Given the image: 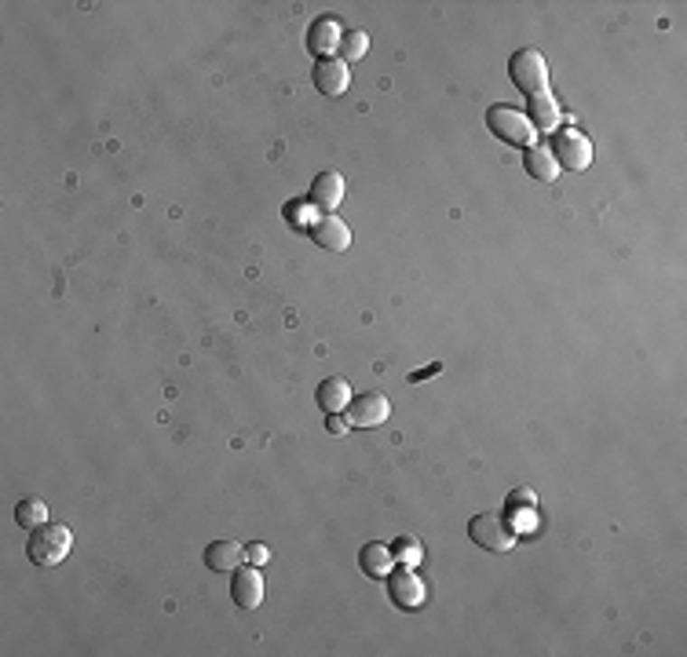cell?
<instances>
[{
    "instance_id": "obj_9",
    "label": "cell",
    "mask_w": 687,
    "mask_h": 657,
    "mask_svg": "<svg viewBox=\"0 0 687 657\" xmlns=\"http://www.w3.org/2000/svg\"><path fill=\"white\" fill-rule=\"evenodd\" d=\"M348 84H352V73H348V66H344V62L322 59V62L315 66V88L322 91V96H344V91H348Z\"/></svg>"
},
{
    "instance_id": "obj_18",
    "label": "cell",
    "mask_w": 687,
    "mask_h": 657,
    "mask_svg": "<svg viewBox=\"0 0 687 657\" xmlns=\"http://www.w3.org/2000/svg\"><path fill=\"white\" fill-rule=\"evenodd\" d=\"M391 558L399 562V567H406V570H413L417 562L424 558V544L413 537V533H399L395 540H391Z\"/></svg>"
},
{
    "instance_id": "obj_12",
    "label": "cell",
    "mask_w": 687,
    "mask_h": 657,
    "mask_svg": "<svg viewBox=\"0 0 687 657\" xmlns=\"http://www.w3.org/2000/svg\"><path fill=\"white\" fill-rule=\"evenodd\" d=\"M245 558V548L238 540H212L205 548V567L216 570V574H227V570H238V562Z\"/></svg>"
},
{
    "instance_id": "obj_20",
    "label": "cell",
    "mask_w": 687,
    "mask_h": 657,
    "mask_svg": "<svg viewBox=\"0 0 687 657\" xmlns=\"http://www.w3.org/2000/svg\"><path fill=\"white\" fill-rule=\"evenodd\" d=\"M366 48H370V37H366L362 30L340 33V44H336V52L344 55V62H359V59L366 55Z\"/></svg>"
},
{
    "instance_id": "obj_14",
    "label": "cell",
    "mask_w": 687,
    "mask_h": 657,
    "mask_svg": "<svg viewBox=\"0 0 687 657\" xmlns=\"http://www.w3.org/2000/svg\"><path fill=\"white\" fill-rule=\"evenodd\" d=\"M391 548H384V544H366L362 551H359V567H362V574L366 577H384L388 570H391Z\"/></svg>"
},
{
    "instance_id": "obj_7",
    "label": "cell",
    "mask_w": 687,
    "mask_h": 657,
    "mask_svg": "<svg viewBox=\"0 0 687 657\" xmlns=\"http://www.w3.org/2000/svg\"><path fill=\"white\" fill-rule=\"evenodd\" d=\"M231 599L241 610H256L264 599V581H260V567H238L234 581H231Z\"/></svg>"
},
{
    "instance_id": "obj_1",
    "label": "cell",
    "mask_w": 687,
    "mask_h": 657,
    "mask_svg": "<svg viewBox=\"0 0 687 657\" xmlns=\"http://www.w3.org/2000/svg\"><path fill=\"white\" fill-rule=\"evenodd\" d=\"M70 548H73V533L62 522H52V526L44 522V526L30 530V540H26V555L33 567H59L70 555Z\"/></svg>"
},
{
    "instance_id": "obj_6",
    "label": "cell",
    "mask_w": 687,
    "mask_h": 657,
    "mask_svg": "<svg viewBox=\"0 0 687 657\" xmlns=\"http://www.w3.org/2000/svg\"><path fill=\"white\" fill-rule=\"evenodd\" d=\"M388 417H391V402H388V395H381V391L359 395V399L352 402V409H348V424H355V427H377V424H384Z\"/></svg>"
},
{
    "instance_id": "obj_22",
    "label": "cell",
    "mask_w": 687,
    "mask_h": 657,
    "mask_svg": "<svg viewBox=\"0 0 687 657\" xmlns=\"http://www.w3.org/2000/svg\"><path fill=\"white\" fill-rule=\"evenodd\" d=\"M245 558L256 562V567H264V562L271 558V551H268V544H249V548H245Z\"/></svg>"
},
{
    "instance_id": "obj_17",
    "label": "cell",
    "mask_w": 687,
    "mask_h": 657,
    "mask_svg": "<svg viewBox=\"0 0 687 657\" xmlns=\"http://www.w3.org/2000/svg\"><path fill=\"white\" fill-rule=\"evenodd\" d=\"M340 44V26L333 23V19H318L315 26H311V33H307V48L315 52V55H325V52H333Z\"/></svg>"
},
{
    "instance_id": "obj_16",
    "label": "cell",
    "mask_w": 687,
    "mask_h": 657,
    "mask_svg": "<svg viewBox=\"0 0 687 657\" xmlns=\"http://www.w3.org/2000/svg\"><path fill=\"white\" fill-rule=\"evenodd\" d=\"M531 125L534 128H545V132H556L560 128V107L552 103V96H531Z\"/></svg>"
},
{
    "instance_id": "obj_19",
    "label": "cell",
    "mask_w": 687,
    "mask_h": 657,
    "mask_svg": "<svg viewBox=\"0 0 687 657\" xmlns=\"http://www.w3.org/2000/svg\"><path fill=\"white\" fill-rule=\"evenodd\" d=\"M15 522H19L23 530H37V526H44V522H48V504H44L41 497H26V501L15 508Z\"/></svg>"
},
{
    "instance_id": "obj_4",
    "label": "cell",
    "mask_w": 687,
    "mask_h": 657,
    "mask_svg": "<svg viewBox=\"0 0 687 657\" xmlns=\"http://www.w3.org/2000/svg\"><path fill=\"white\" fill-rule=\"evenodd\" d=\"M468 537H472L479 548H486V551H508V548L515 544V533H512L497 515H490V512H483V515H475V519L468 522Z\"/></svg>"
},
{
    "instance_id": "obj_10",
    "label": "cell",
    "mask_w": 687,
    "mask_h": 657,
    "mask_svg": "<svg viewBox=\"0 0 687 657\" xmlns=\"http://www.w3.org/2000/svg\"><path fill=\"white\" fill-rule=\"evenodd\" d=\"M311 234H315V241L322 245V249H329V252H344L352 245V230H348V223H344L340 216H322L315 227H311Z\"/></svg>"
},
{
    "instance_id": "obj_2",
    "label": "cell",
    "mask_w": 687,
    "mask_h": 657,
    "mask_svg": "<svg viewBox=\"0 0 687 657\" xmlns=\"http://www.w3.org/2000/svg\"><path fill=\"white\" fill-rule=\"evenodd\" d=\"M508 73H512L515 88L527 91V96H541V91L549 88V66L541 59V52H534V48L515 52L512 62H508Z\"/></svg>"
},
{
    "instance_id": "obj_13",
    "label": "cell",
    "mask_w": 687,
    "mask_h": 657,
    "mask_svg": "<svg viewBox=\"0 0 687 657\" xmlns=\"http://www.w3.org/2000/svg\"><path fill=\"white\" fill-rule=\"evenodd\" d=\"M352 402V384L344 377H329L318 384V406L325 413H344V406Z\"/></svg>"
},
{
    "instance_id": "obj_8",
    "label": "cell",
    "mask_w": 687,
    "mask_h": 657,
    "mask_svg": "<svg viewBox=\"0 0 687 657\" xmlns=\"http://www.w3.org/2000/svg\"><path fill=\"white\" fill-rule=\"evenodd\" d=\"M388 592H391V603L395 606H402V610H417L420 603H424V581L413 574V570H399V574H391V581H388Z\"/></svg>"
},
{
    "instance_id": "obj_23",
    "label": "cell",
    "mask_w": 687,
    "mask_h": 657,
    "mask_svg": "<svg viewBox=\"0 0 687 657\" xmlns=\"http://www.w3.org/2000/svg\"><path fill=\"white\" fill-rule=\"evenodd\" d=\"M436 372H443V361H432V365H424V369H417L413 377H409V384H420V380H428V377H436Z\"/></svg>"
},
{
    "instance_id": "obj_24",
    "label": "cell",
    "mask_w": 687,
    "mask_h": 657,
    "mask_svg": "<svg viewBox=\"0 0 687 657\" xmlns=\"http://www.w3.org/2000/svg\"><path fill=\"white\" fill-rule=\"evenodd\" d=\"M348 427H352V424H348V420H344V417H336V413H329V420H325V431H329V435H348Z\"/></svg>"
},
{
    "instance_id": "obj_21",
    "label": "cell",
    "mask_w": 687,
    "mask_h": 657,
    "mask_svg": "<svg viewBox=\"0 0 687 657\" xmlns=\"http://www.w3.org/2000/svg\"><path fill=\"white\" fill-rule=\"evenodd\" d=\"M534 504H538L534 490H512L508 493V508H534Z\"/></svg>"
},
{
    "instance_id": "obj_3",
    "label": "cell",
    "mask_w": 687,
    "mask_h": 657,
    "mask_svg": "<svg viewBox=\"0 0 687 657\" xmlns=\"http://www.w3.org/2000/svg\"><path fill=\"white\" fill-rule=\"evenodd\" d=\"M486 125H490V132H494L497 139H504V143H512V146H531V139H534L531 117L520 114L515 107H490Z\"/></svg>"
},
{
    "instance_id": "obj_5",
    "label": "cell",
    "mask_w": 687,
    "mask_h": 657,
    "mask_svg": "<svg viewBox=\"0 0 687 657\" xmlns=\"http://www.w3.org/2000/svg\"><path fill=\"white\" fill-rule=\"evenodd\" d=\"M552 157H556V164H563V168H570V172H581V168L592 164V146H588V139H585L578 128H567V132L556 136Z\"/></svg>"
},
{
    "instance_id": "obj_11",
    "label": "cell",
    "mask_w": 687,
    "mask_h": 657,
    "mask_svg": "<svg viewBox=\"0 0 687 657\" xmlns=\"http://www.w3.org/2000/svg\"><path fill=\"white\" fill-rule=\"evenodd\" d=\"M311 202H315L318 209L333 212V209L344 202V175H336V172L315 175V183H311Z\"/></svg>"
},
{
    "instance_id": "obj_15",
    "label": "cell",
    "mask_w": 687,
    "mask_h": 657,
    "mask_svg": "<svg viewBox=\"0 0 687 657\" xmlns=\"http://www.w3.org/2000/svg\"><path fill=\"white\" fill-rule=\"evenodd\" d=\"M523 168L538 183H552L556 179V157L549 154V146H531L527 157H523Z\"/></svg>"
}]
</instances>
